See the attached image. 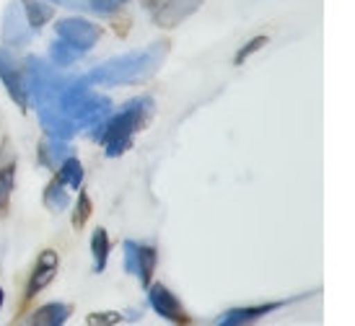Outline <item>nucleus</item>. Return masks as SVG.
Returning <instances> with one entry per match:
<instances>
[{
    "mask_svg": "<svg viewBox=\"0 0 355 326\" xmlns=\"http://www.w3.org/2000/svg\"><path fill=\"white\" fill-rule=\"evenodd\" d=\"M52 13H55V8L47 0H24V16H26L31 29H42L52 19Z\"/></svg>",
    "mask_w": 355,
    "mask_h": 326,
    "instance_id": "obj_17",
    "label": "nucleus"
},
{
    "mask_svg": "<svg viewBox=\"0 0 355 326\" xmlns=\"http://www.w3.org/2000/svg\"><path fill=\"white\" fill-rule=\"evenodd\" d=\"M286 303H259V306H241V308H228L226 314H220L216 326H252L257 321H262L267 314L277 311Z\"/></svg>",
    "mask_w": 355,
    "mask_h": 326,
    "instance_id": "obj_12",
    "label": "nucleus"
},
{
    "mask_svg": "<svg viewBox=\"0 0 355 326\" xmlns=\"http://www.w3.org/2000/svg\"><path fill=\"white\" fill-rule=\"evenodd\" d=\"M73 316V306L68 303H47L37 308L29 318V326H62Z\"/></svg>",
    "mask_w": 355,
    "mask_h": 326,
    "instance_id": "obj_13",
    "label": "nucleus"
},
{
    "mask_svg": "<svg viewBox=\"0 0 355 326\" xmlns=\"http://www.w3.org/2000/svg\"><path fill=\"white\" fill-rule=\"evenodd\" d=\"M168 42H153L150 47L140 52H130V55H119L107 62H101L91 70L86 80L91 86H130V83H140V80L150 78L161 62L166 60Z\"/></svg>",
    "mask_w": 355,
    "mask_h": 326,
    "instance_id": "obj_1",
    "label": "nucleus"
},
{
    "mask_svg": "<svg viewBox=\"0 0 355 326\" xmlns=\"http://www.w3.org/2000/svg\"><path fill=\"white\" fill-rule=\"evenodd\" d=\"M122 321H125V316L117 311H96V314H89V318H86L89 326H117Z\"/></svg>",
    "mask_w": 355,
    "mask_h": 326,
    "instance_id": "obj_22",
    "label": "nucleus"
},
{
    "mask_svg": "<svg viewBox=\"0 0 355 326\" xmlns=\"http://www.w3.org/2000/svg\"><path fill=\"white\" fill-rule=\"evenodd\" d=\"M101 26L99 24H94V21H86V19H78V16H73V19H62L58 21V26H55V34H58V39L68 42L70 47H76L80 55H86V52L101 39Z\"/></svg>",
    "mask_w": 355,
    "mask_h": 326,
    "instance_id": "obj_4",
    "label": "nucleus"
},
{
    "mask_svg": "<svg viewBox=\"0 0 355 326\" xmlns=\"http://www.w3.org/2000/svg\"><path fill=\"white\" fill-rule=\"evenodd\" d=\"M13 187H16V163L10 161L6 166H0V217L8 215Z\"/></svg>",
    "mask_w": 355,
    "mask_h": 326,
    "instance_id": "obj_19",
    "label": "nucleus"
},
{
    "mask_svg": "<svg viewBox=\"0 0 355 326\" xmlns=\"http://www.w3.org/2000/svg\"><path fill=\"white\" fill-rule=\"evenodd\" d=\"M58 267H60L58 254H55L52 248H44L29 272V282H26V290H24V303H26V306L40 296L42 290H47V287L52 285V280L58 275Z\"/></svg>",
    "mask_w": 355,
    "mask_h": 326,
    "instance_id": "obj_8",
    "label": "nucleus"
},
{
    "mask_svg": "<svg viewBox=\"0 0 355 326\" xmlns=\"http://www.w3.org/2000/svg\"><path fill=\"white\" fill-rule=\"evenodd\" d=\"M73 156V148H70L65 140H55V138H44L40 143V161L44 163L47 168H55L62 163V161Z\"/></svg>",
    "mask_w": 355,
    "mask_h": 326,
    "instance_id": "obj_14",
    "label": "nucleus"
},
{
    "mask_svg": "<svg viewBox=\"0 0 355 326\" xmlns=\"http://www.w3.org/2000/svg\"><path fill=\"white\" fill-rule=\"evenodd\" d=\"M150 114H153V99L148 96H138V99L128 101L119 111L109 114L99 135V143L104 145V153L109 159H119L122 153L132 148V140L146 127Z\"/></svg>",
    "mask_w": 355,
    "mask_h": 326,
    "instance_id": "obj_2",
    "label": "nucleus"
},
{
    "mask_svg": "<svg viewBox=\"0 0 355 326\" xmlns=\"http://www.w3.org/2000/svg\"><path fill=\"white\" fill-rule=\"evenodd\" d=\"M83 57L76 47H70L68 42H62L55 37V42L50 44V60L58 65V68H68V65H73V62H78V60Z\"/></svg>",
    "mask_w": 355,
    "mask_h": 326,
    "instance_id": "obj_20",
    "label": "nucleus"
},
{
    "mask_svg": "<svg viewBox=\"0 0 355 326\" xmlns=\"http://www.w3.org/2000/svg\"><path fill=\"white\" fill-rule=\"evenodd\" d=\"M37 111H40V125L44 127V132H47V138H55V140H65L68 143L76 132H78V127L70 122L62 111L58 109V104H47V107H37Z\"/></svg>",
    "mask_w": 355,
    "mask_h": 326,
    "instance_id": "obj_11",
    "label": "nucleus"
},
{
    "mask_svg": "<svg viewBox=\"0 0 355 326\" xmlns=\"http://www.w3.org/2000/svg\"><path fill=\"white\" fill-rule=\"evenodd\" d=\"M83 174H86V171H83V163H80L76 156H68V159L55 168V176H58L68 189H80V184H83Z\"/></svg>",
    "mask_w": 355,
    "mask_h": 326,
    "instance_id": "obj_15",
    "label": "nucleus"
},
{
    "mask_svg": "<svg viewBox=\"0 0 355 326\" xmlns=\"http://www.w3.org/2000/svg\"><path fill=\"white\" fill-rule=\"evenodd\" d=\"M24 73H26V96H29V107H47V104H55L62 86L68 83L58 70L52 68V65H47V62L40 57L26 60V62H24Z\"/></svg>",
    "mask_w": 355,
    "mask_h": 326,
    "instance_id": "obj_3",
    "label": "nucleus"
},
{
    "mask_svg": "<svg viewBox=\"0 0 355 326\" xmlns=\"http://www.w3.org/2000/svg\"><path fill=\"white\" fill-rule=\"evenodd\" d=\"M122 6H128V0H89V8L94 13H99V16H112Z\"/></svg>",
    "mask_w": 355,
    "mask_h": 326,
    "instance_id": "obj_23",
    "label": "nucleus"
},
{
    "mask_svg": "<svg viewBox=\"0 0 355 326\" xmlns=\"http://www.w3.org/2000/svg\"><path fill=\"white\" fill-rule=\"evenodd\" d=\"M47 3H62V0H47Z\"/></svg>",
    "mask_w": 355,
    "mask_h": 326,
    "instance_id": "obj_26",
    "label": "nucleus"
},
{
    "mask_svg": "<svg viewBox=\"0 0 355 326\" xmlns=\"http://www.w3.org/2000/svg\"><path fill=\"white\" fill-rule=\"evenodd\" d=\"M70 189L60 181L58 176H52V181L44 187V194H42V199H44V205L52 210V212H62V210L68 208L70 202Z\"/></svg>",
    "mask_w": 355,
    "mask_h": 326,
    "instance_id": "obj_16",
    "label": "nucleus"
},
{
    "mask_svg": "<svg viewBox=\"0 0 355 326\" xmlns=\"http://www.w3.org/2000/svg\"><path fill=\"white\" fill-rule=\"evenodd\" d=\"M146 293H148V306L153 308L164 321H168V324H174V326H192V316L184 311L182 300H179L166 285L150 282V285L146 287Z\"/></svg>",
    "mask_w": 355,
    "mask_h": 326,
    "instance_id": "obj_5",
    "label": "nucleus"
},
{
    "mask_svg": "<svg viewBox=\"0 0 355 326\" xmlns=\"http://www.w3.org/2000/svg\"><path fill=\"white\" fill-rule=\"evenodd\" d=\"M109 233L104 228H96L94 236H91V254H94V272H104L109 262Z\"/></svg>",
    "mask_w": 355,
    "mask_h": 326,
    "instance_id": "obj_18",
    "label": "nucleus"
},
{
    "mask_svg": "<svg viewBox=\"0 0 355 326\" xmlns=\"http://www.w3.org/2000/svg\"><path fill=\"white\" fill-rule=\"evenodd\" d=\"M3 303H6V293H3V287H0V311H3Z\"/></svg>",
    "mask_w": 355,
    "mask_h": 326,
    "instance_id": "obj_25",
    "label": "nucleus"
},
{
    "mask_svg": "<svg viewBox=\"0 0 355 326\" xmlns=\"http://www.w3.org/2000/svg\"><path fill=\"white\" fill-rule=\"evenodd\" d=\"M0 37L8 47H24L31 39V26L26 16H24V6L19 0L8 3V8L3 10V19H0Z\"/></svg>",
    "mask_w": 355,
    "mask_h": 326,
    "instance_id": "obj_9",
    "label": "nucleus"
},
{
    "mask_svg": "<svg viewBox=\"0 0 355 326\" xmlns=\"http://www.w3.org/2000/svg\"><path fill=\"white\" fill-rule=\"evenodd\" d=\"M125 269L128 275L138 277V282L143 287L150 285V277L156 272V248L138 244V241H125Z\"/></svg>",
    "mask_w": 355,
    "mask_h": 326,
    "instance_id": "obj_7",
    "label": "nucleus"
},
{
    "mask_svg": "<svg viewBox=\"0 0 355 326\" xmlns=\"http://www.w3.org/2000/svg\"><path fill=\"white\" fill-rule=\"evenodd\" d=\"M265 44H267V37H254V39L247 42V44L241 47V52H239L236 57H234V62H236V65H244V60H247L249 55H254L257 50H262Z\"/></svg>",
    "mask_w": 355,
    "mask_h": 326,
    "instance_id": "obj_24",
    "label": "nucleus"
},
{
    "mask_svg": "<svg viewBox=\"0 0 355 326\" xmlns=\"http://www.w3.org/2000/svg\"><path fill=\"white\" fill-rule=\"evenodd\" d=\"M0 80L8 91V96L13 99V104L26 111L29 109V96H26V73L24 65L13 57L8 50H0Z\"/></svg>",
    "mask_w": 355,
    "mask_h": 326,
    "instance_id": "obj_6",
    "label": "nucleus"
},
{
    "mask_svg": "<svg viewBox=\"0 0 355 326\" xmlns=\"http://www.w3.org/2000/svg\"><path fill=\"white\" fill-rule=\"evenodd\" d=\"M91 212H94V202H91L89 192H80L78 199H76V208H73V228L83 230L86 223H89Z\"/></svg>",
    "mask_w": 355,
    "mask_h": 326,
    "instance_id": "obj_21",
    "label": "nucleus"
},
{
    "mask_svg": "<svg viewBox=\"0 0 355 326\" xmlns=\"http://www.w3.org/2000/svg\"><path fill=\"white\" fill-rule=\"evenodd\" d=\"M202 3H205V0H164V3L158 6L153 21H156L161 29H174L182 21H187Z\"/></svg>",
    "mask_w": 355,
    "mask_h": 326,
    "instance_id": "obj_10",
    "label": "nucleus"
}]
</instances>
